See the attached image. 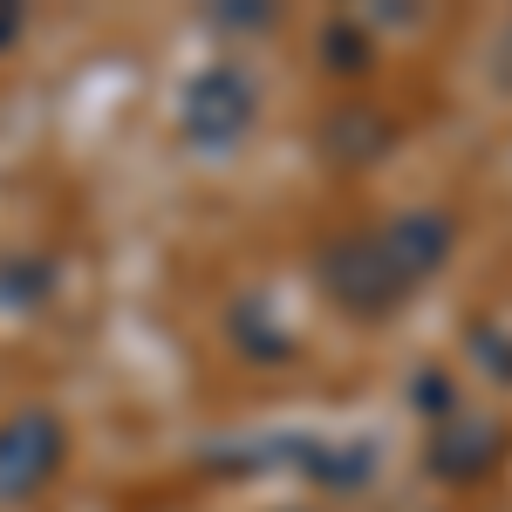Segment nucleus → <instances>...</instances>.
Listing matches in <instances>:
<instances>
[{
	"label": "nucleus",
	"instance_id": "f257e3e1",
	"mask_svg": "<svg viewBox=\"0 0 512 512\" xmlns=\"http://www.w3.org/2000/svg\"><path fill=\"white\" fill-rule=\"evenodd\" d=\"M444 219H396L383 233H362L349 246H335L328 253V287L362 308V315H376V308H390L403 287H417V280L431 274L437 260H444Z\"/></svg>",
	"mask_w": 512,
	"mask_h": 512
},
{
	"label": "nucleus",
	"instance_id": "f03ea898",
	"mask_svg": "<svg viewBox=\"0 0 512 512\" xmlns=\"http://www.w3.org/2000/svg\"><path fill=\"white\" fill-rule=\"evenodd\" d=\"M62 465V431H55V417H14L7 431H0V499H28L41 478Z\"/></svg>",
	"mask_w": 512,
	"mask_h": 512
}]
</instances>
